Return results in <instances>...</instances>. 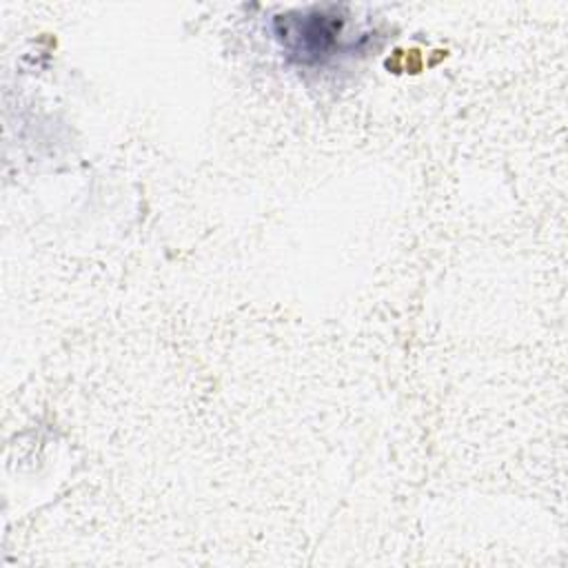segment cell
<instances>
[{
	"label": "cell",
	"instance_id": "1",
	"mask_svg": "<svg viewBox=\"0 0 568 568\" xmlns=\"http://www.w3.org/2000/svg\"><path fill=\"white\" fill-rule=\"evenodd\" d=\"M346 20L328 9L286 13L275 20L277 40L284 51L302 64H315L333 55L344 33Z\"/></svg>",
	"mask_w": 568,
	"mask_h": 568
}]
</instances>
